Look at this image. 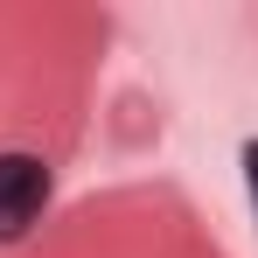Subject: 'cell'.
Here are the masks:
<instances>
[{"mask_svg":"<svg viewBox=\"0 0 258 258\" xmlns=\"http://www.w3.org/2000/svg\"><path fill=\"white\" fill-rule=\"evenodd\" d=\"M42 210H49V168L35 154H0V244L28 237Z\"/></svg>","mask_w":258,"mask_h":258,"instance_id":"obj_1","label":"cell"},{"mask_svg":"<svg viewBox=\"0 0 258 258\" xmlns=\"http://www.w3.org/2000/svg\"><path fill=\"white\" fill-rule=\"evenodd\" d=\"M244 188H251V210H258V140H244Z\"/></svg>","mask_w":258,"mask_h":258,"instance_id":"obj_2","label":"cell"}]
</instances>
